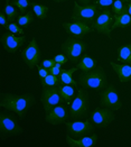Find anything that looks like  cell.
<instances>
[{
    "label": "cell",
    "instance_id": "obj_1",
    "mask_svg": "<svg viewBox=\"0 0 131 147\" xmlns=\"http://www.w3.org/2000/svg\"><path fill=\"white\" fill-rule=\"evenodd\" d=\"M34 102V97L30 94H13L6 93L0 100V106L8 110L16 112L20 118H24L28 109Z\"/></svg>",
    "mask_w": 131,
    "mask_h": 147
},
{
    "label": "cell",
    "instance_id": "obj_2",
    "mask_svg": "<svg viewBox=\"0 0 131 147\" xmlns=\"http://www.w3.org/2000/svg\"><path fill=\"white\" fill-rule=\"evenodd\" d=\"M80 84L85 89L101 91L107 84V74L102 66H96L89 72H84L79 78Z\"/></svg>",
    "mask_w": 131,
    "mask_h": 147
},
{
    "label": "cell",
    "instance_id": "obj_3",
    "mask_svg": "<svg viewBox=\"0 0 131 147\" xmlns=\"http://www.w3.org/2000/svg\"><path fill=\"white\" fill-rule=\"evenodd\" d=\"M89 107H90L89 93L85 90V88L80 89L77 92V96L73 99L72 102L70 103V108H69L70 117L73 119H79V118L83 117L84 115H86Z\"/></svg>",
    "mask_w": 131,
    "mask_h": 147
},
{
    "label": "cell",
    "instance_id": "obj_4",
    "mask_svg": "<svg viewBox=\"0 0 131 147\" xmlns=\"http://www.w3.org/2000/svg\"><path fill=\"white\" fill-rule=\"evenodd\" d=\"M100 11L97 5H82L80 6L77 2L74 3V9L72 12V19L74 22H82L91 25L96 18L97 13Z\"/></svg>",
    "mask_w": 131,
    "mask_h": 147
},
{
    "label": "cell",
    "instance_id": "obj_5",
    "mask_svg": "<svg viewBox=\"0 0 131 147\" xmlns=\"http://www.w3.org/2000/svg\"><path fill=\"white\" fill-rule=\"evenodd\" d=\"M85 49H86L85 43L81 38H76V37H71L66 39L60 45V49L63 54H65L69 60L76 62V63L81 60Z\"/></svg>",
    "mask_w": 131,
    "mask_h": 147
},
{
    "label": "cell",
    "instance_id": "obj_6",
    "mask_svg": "<svg viewBox=\"0 0 131 147\" xmlns=\"http://www.w3.org/2000/svg\"><path fill=\"white\" fill-rule=\"evenodd\" d=\"M100 99H101L102 107L107 108L110 110L117 111L122 107V102L120 100L118 89L112 84H107L101 90Z\"/></svg>",
    "mask_w": 131,
    "mask_h": 147
},
{
    "label": "cell",
    "instance_id": "obj_7",
    "mask_svg": "<svg viewBox=\"0 0 131 147\" xmlns=\"http://www.w3.org/2000/svg\"><path fill=\"white\" fill-rule=\"evenodd\" d=\"M112 20H114V17L112 16V10L109 8H102L99 11L94 22L91 24V27L94 32L99 34L110 36L111 30H112L111 29Z\"/></svg>",
    "mask_w": 131,
    "mask_h": 147
},
{
    "label": "cell",
    "instance_id": "obj_8",
    "mask_svg": "<svg viewBox=\"0 0 131 147\" xmlns=\"http://www.w3.org/2000/svg\"><path fill=\"white\" fill-rule=\"evenodd\" d=\"M40 101L46 112L53 109L54 107L58 106L62 101L58 86H44L40 94Z\"/></svg>",
    "mask_w": 131,
    "mask_h": 147
},
{
    "label": "cell",
    "instance_id": "obj_9",
    "mask_svg": "<svg viewBox=\"0 0 131 147\" xmlns=\"http://www.w3.org/2000/svg\"><path fill=\"white\" fill-rule=\"evenodd\" d=\"M113 110L107 108H96L90 113V120L96 128H104L114 120Z\"/></svg>",
    "mask_w": 131,
    "mask_h": 147
},
{
    "label": "cell",
    "instance_id": "obj_10",
    "mask_svg": "<svg viewBox=\"0 0 131 147\" xmlns=\"http://www.w3.org/2000/svg\"><path fill=\"white\" fill-rule=\"evenodd\" d=\"M66 130L71 137L77 139L89 134H92L94 131V126L91 123V120L73 121V123H66Z\"/></svg>",
    "mask_w": 131,
    "mask_h": 147
},
{
    "label": "cell",
    "instance_id": "obj_11",
    "mask_svg": "<svg viewBox=\"0 0 131 147\" xmlns=\"http://www.w3.org/2000/svg\"><path fill=\"white\" fill-rule=\"evenodd\" d=\"M23 60L25 63L29 66V67H35L37 65H39V61H40V49L37 44V40L35 38L32 39L28 45L26 46V49L23 51L21 53Z\"/></svg>",
    "mask_w": 131,
    "mask_h": 147
},
{
    "label": "cell",
    "instance_id": "obj_12",
    "mask_svg": "<svg viewBox=\"0 0 131 147\" xmlns=\"http://www.w3.org/2000/svg\"><path fill=\"white\" fill-rule=\"evenodd\" d=\"M63 27L65 29V32L73 37L76 38H82L83 36L87 35L89 33H91L93 29L91 27V25L82 23V22H73V23H64Z\"/></svg>",
    "mask_w": 131,
    "mask_h": 147
},
{
    "label": "cell",
    "instance_id": "obj_13",
    "mask_svg": "<svg viewBox=\"0 0 131 147\" xmlns=\"http://www.w3.org/2000/svg\"><path fill=\"white\" fill-rule=\"evenodd\" d=\"M69 116L70 113H69V110L66 109V107L64 105H58L54 107L53 109H50L48 112H46L45 120L50 125H58V123H65Z\"/></svg>",
    "mask_w": 131,
    "mask_h": 147
},
{
    "label": "cell",
    "instance_id": "obj_14",
    "mask_svg": "<svg viewBox=\"0 0 131 147\" xmlns=\"http://www.w3.org/2000/svg\"><path fill=\"white\" fill-rule=\"evenodd\" d=\"M24 40V36H16L13 33H2L1 34V44H2L3 49L9 53H15L23 45Z\"/></svg>",
    "mask_w": 131,
    "mask_h": 147
},
{
    "label": "cell",
    "instance_id": "obj_15",
    "mask_svg": "<svg viewBox=\"0 0 131 147\" xmlns=\"http://www.w3.org/2000/svg\"><path fill=\"white\" fill-rule=\"evenodd\" d=\"M0 133L1 135H5V134L18 135L21 133V127L10 116L0 113Z\"/></svg>",
    "mask_w": 131,
    "mask_h": 147
},
{
    "label": "cell",
    "instance_id": "obj_16",
    "mask_svg": "<svg viewBox=\"0 0 131 147\" xmlns=\"http://www.w3.org/2000/svg\"><path fill=\"white\" fill-rule=\"evenodd\" d=\"M97 142V135L84 136L81 139L80 138H73L70 135L66 136V143L71 147H91L94 146Z\"/></svg>",
    "mask_w": 131,
    "mask_h": 147
},
{
    "label": "cell",
    "instance_id": "obj_17",
    "mask_svg": "<svg viewBox=\"0 0 131 147\" xmlns=\"http://www.w3.org/2000/svg\"><path fill=\"white\" fill-rule=\"evenodd\" d=\"M112 69L119 78V81L124 83L131 81V64H118L114 62H110Z\"/></svg>",
    "mask_w": 131,
    "mask_h": 147
},
{
    "label": "cell",
    "instance_id": "obj_18",
    "mask_svg": "<svg viewBox=\"0 0 131 147\" xmlns=\"http://www.w3.org/2000/svg\"><path fill=\"white\" fill-rule=\"evenodd\" d=\"M77 70V67H71V69H67V70H62L60 74L58 75L60 81V84H69V86H77V82L73 79V73Z\"/></svg>",
    "mask_w": 131,
    "mask_h": 147
},
{
    "label": "cell",
    "instance_id": "obj_19",
    "mask_svg": "<svg viewBox=\"0 0 131 147\" xmlns=\"http://www.w3.org/2000/svg\"><path fill=\"white\" fill-rule=\"evenodd\" d=\"M76 67L83 72H89V71L93 70L94 67H96V61L89 55H84L81 57V60L77 62Z\"/></svg>",
    "mask_w": 131,
    "mask_h": 147
},
{
    "label": "cell",
    "instance_id": "obj_20",
    "mask_svg": "<svg viewBox=\"0 0 131 147\" xmlns=\"http://www.w3.org/2000/svg\"><path fill=\"white\" fill-rule=\"evenodd\" d=\"M131 25V15L128 12L122 13V15H114V20L111 26V29H116L120 27H127Z\"/></svg>",
    "mask_w": 131,
    "mask_h": 147
},
{
    "label": "cell",
    "instance_id": "obj_21",
    "mask_svg": "<svg viewBox=\"0 0 131 147\" xmlns=\"http://www.w3.org/2000/svg\"><path fill=\"white\" fill-rule=\"evenodd\" d=\"M58 91L62 97V101L64 103H71V100H73L74 97V88L69 84H60Z\"/></svg>",
    "mask_w": 131,
    "mask_h": 147
},
{
    "label": "cell",
    "instance_id": "obj_22",
    "mask_svg": "<svg viewBox=\"0 0 131 147\" xmlns=\"http://www.w3.org/2000/svg\"><path fill=\"white\" fill-rule=\"evenodd\" d=\"M118 61L124 64H131V43L122 45L118 51Z\"/></svg>",
    "mask_w": 131,
    "mask_h": 147
},
{
    "label": "cell",
    "instance_id": "obj_23",
    "mask_svg": "<svg viewBox=\"0 0 131 147\" xmlns=\"http://www.w3.org/2000/svg\"><path fill=\"white\" fill-rule=\"evenodd\" d=\"M32 8H33V11L35 13V16L39 19H45L47 17L48 13V7L47 6H44V5H40V3H30Z\"/></svg>",
    "mask_w": 131,
    "mask_h": 147
},
{
    "label": "cell",
    "instance_id": "obj_24",
    "mask_svg": "<svg viewBox=\"0 0 131 147\" xmlns=\"http://www.w3.org/2000/svg\"><path fill=\"white\" fill-rule=\"evenodd\" d=\"M111 10L113 12V15H122L128 12V5H126L124 1L121 0H114Z\"/></svg>",
    "mask_w": 131,
    "mask_h": 147
},
{
    "label": "cell",
    "instance_id": "obj_25",
    "mask_svg": "<svg viewBox=\"0 0 131 147\" xmlns=\"http://www.w3.org/2000/svg\"><path fill=\"white\" fill-rule=\"evenodd\" d=\"M40 84L42 86H58L60 84V78L53 74H48L47 76L43 80H40Z\"/></svg>",
    "mask_w": 131,
    "mask_h": 147
},
{
    "label": "cell",
    "instance_id": "obj_26",
    "mask_svg": "<svg viewBox=\"0 0 131 147\" xmlns=\"http://www.w3.org/2000/svg\"><path fill=\"white\" fill-rule=\"evenodd\" d=\"M34 20V11H27L17 18V24L20 27H26Z\"/></svg>",
    "mask_w": 131,
    "mask_h": 147
},
{
    "label": "cell",
    "instance_id": "obj_27",
    "mask_svg": "<svg viewBox=\"0 0 131 147\" xmlns=\"http://www.w3.org/2000/svg\"><path fill=\"white\" fill-rule=\"evenodd\" d=\"M5 13H6V16H7V19L8 20H13L15 18H17V17H19V11L15 8V6H12L10 3H8L7 2V5H6V7H5Z\"/></svg>",
    "mask_w": 131,
    "mask_h": 147
},
{
    "label": "cell",
    "instance_id": "obj_28",
    "mask_svg": "<svg viewBox=\"0 0 131 147\" xmlns=\"http://www.w3.org/2000/svg\"><path fill=\"white\" fill-rule=\"evenodd\" d=\"M11 5L12 6H15V7H17L23 13H24V12L26 11V9L30 6L29 0H12Z\"/></svg>",
    "mask_w": 131,
    "mask_h": 147
},
{
    "label": "cell",
    "instance_id": "obj_29",
    "mask_svg": "<svg viewBox=\"0 0 131 147\" xmlns=\"http://www.w3.org/2000/svg\"><path fill=\"white\" fill-rule=\"evenodd\" d=\"M7 29H8L10 33H13V34H24V29H23L18 24H15V23L8 24Z\"/></svg>",
    "mask_w": 131,
    "mask_h": 147
},
{
    "label": "cell",
    "instance_id": "obj_30",
    "mask_svg": "<svg viewBox=\"0 0 131 147\" xmlns=\"http://www.w3.org/2000/svg\"><path fill=\"white\" fill-rule=\"evenodd\" d=\"M114 0H96V5L101 6L102 8H110L112 7Z\"/></svg>",
    "mask_w": 131,
    "mask_h": 147
},
{
    "label": "cell",
    "instance_id": "obj_31",
    "mask_svg": "<svg viewBox=\"0 0 131 147\" xmlns=\"http://www.w3.org/2000/svg\"><path fill=\"white\" fill-rule=\"evenodd\" d=\"M55 64H56V62L54 61V59H52V60H44L43 62L39 63L40 66H43V67H45L47 70L50 69V67H53V66H55Z\"/></svg>",
    "mask_w": 131,
    "mask_h": 147
},
{
    "label": "cell",
    "instance_id": "obj_32",
    "mask_svg": "<svg viewBox=\"0 0 131 147\" xmlns=\"http://www.w3.org/2000/svg\"><path fill=\"white\" fill-rule=\"evenodd\" d=\"M67 56L65 55V54H56L55 56H54V61L57 62V63H60V64H65L66 62H67Z\"/></svg>",
    "mask_w": 131,
    "mask_h": 147
},
{
    "label": "cell",
    "instance_id": "obj_33",
    "mask_svg": "<svg viewBox=\"0 0 131 147\" xmlns=\"http://www.w3.org/2000/svg\"><path fill=\"white\" fill-rule=\"evenodd\" d=\"M37 69H38V75H39L40 80L45 79L48 74H49L47 69H45V67H43V66H40V65H37Z\"/></svg>",
    "mask_w": 131,
    "mask_h": 147
},
{
    "label": "cell",
    "instance_id": "obj_34",
    "mask_svg": "<svg viewBox=\"0 0 131 147\" xmlns=\"http://www.w3.org/2000/svg\"><path fill=\"white\" fill-rule=\"evenodd\" d=\"M0 25L3 26V27H6V28H7V26H8V23H7V16H6L5 11L0 12Z\"/></svg>",
    "mask_w": 131,
    "mask_h": 147
},
{
    "label": "cell",
    "instance_id": "obj_35",
    "mask_svg": "<svg viewBox=\"0 0 131 147\" xmlns=\"http://www.w3.org/2000/svg\"><path fill=\"white\" fill-rule=\"evenodd\" d=\"M60 67H57V66H53V67H50V69H48V72L49 74H53V75H56V76H58L60 74Z\"/></svg>",
    "mask_w": 131,
    "mask_h": 147
},
{
    "label": "cell",
    "instance_id": "obj_36",
    "mask_svg": "<svg viewBox=\"0 0 131 147\" xmlns=\"http://www.w3.org/2000/svg\"><path fill=\"white\" fill-rule=\"evenodd\" d=\"M79 1H80L82 5H89V3H90L92 0H79Z\"/></svg>",
    "mask_w": 131,
    "mask_h": 147
},
{
    "label": "cell",
    "instance_id": "obj_37",
    "mask_svg": "<svg viewBox=\"0 0 131 147\" xmlns=\"http://www.w3.org/2000/svg\"><path fill=\"white\" fill-rule=\"evenodd\" d=\"M128 13L131 15V1H129V3H128Z\"/></svg>",
    "mask_w": 131,
    "mask_h": 147
},
{
    "label": "cell",
    "instance_id": "obj_38",
    "mask_svg": "<svg viewBox=\"0 0 131 147\" xmlns=\"http://www.w3.org/2000/svg\"><path fill=\"white\" fill-rule=\"evenodd\" d=\"M53 1H55V2H65L66 0H53Z\"/></svg>",
    "mask_w": 131,
    "mask_h": 147
},
{
    "label": "cell",
    "instance_id": "obj_39",
    "mask_svg": "<svg viewBox=\"0 0 131 147\" xmlns=\"http://www.w3.org/2000/svg\"><path fill=\"white\" fill-rule=\"evenodd\" d=\"M121 1H124V2H128V1H130V0H121Z\"/></svg>",
    "mask_w": 131,
    "mask_h": 147
},
{
    "label": "cell",
    "instance_id": "obj_40",
    "mask_svg": "<svg viewBox=\"0 0 131 147\" xmlns=\"http://www.w3.org/2000/svg\"><path fill=\"white\" fill-rule=\"evenodd\" d=\"M130 1H131V0H130Z\"/></svg>",
    "mask_w": 131,
    "mask_h": 147
}]
</instances>
